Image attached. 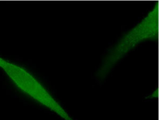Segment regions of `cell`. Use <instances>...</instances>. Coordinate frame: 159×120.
Segmentation results:
<instances>
[{
	"label": "cell",
	"instance_id": "1",
	"mask_svg": "<svg viewBox=\"0 0 159 120\" xmlns=\"http://www.w3.org/2000/svg\"><path fill=\"white\" fill-rule=\"evenodd\" d=\"M159 10V2H157L147 16L109 51L97 72L98 78L105 79L116 63L141 42L158 40Z\"/></svg>",
	"mask_w": 159,
	"mask_h": 120
},
{
	"label": "cell",
	"instance_id": "2",
	"mask_svg": "<svg viewBox=\"0 0 159 120\" xmlns=\"http://www.w3.org/2000/svg\"><path fill=\"white\" fill-rule=\"evenodd\" d=\"M0 67L21 91L64 120H73L43 85L27 70L1 57Z\"/></svg>",
	"mask_w": 159,
	"mask_h": 120
}]
</instances>
